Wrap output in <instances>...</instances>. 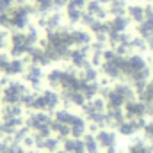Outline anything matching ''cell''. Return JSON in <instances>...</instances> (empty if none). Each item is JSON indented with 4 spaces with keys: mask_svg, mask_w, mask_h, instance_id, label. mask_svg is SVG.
I'll return each instance as SVG.
<instances>
[{
    "mask_svg": "<svg viewBox=\"0 0 153 153\" xmlns=\"http://www.w3.org/2000/svg\"><path fill=\"white\" fill-rule=\"evenodd\" d=\"M62 98L61 93L55 89H43L36 91L34 96V103H32V111H41V112H55L57 107L61 105Z\"/></svg>",
    "mask_w": 153,
    "mask_h": 153,
    "instance_id": "cell-1",
    "label": "cell"
},
{
    "mask_svg": "<svg viewBox=\"0 0 153 153\" xmlns=\"http://www.w3.org/2000/svg\"><path fill=\"white\" fill-rule=\"evenodd\" d=\"M29 85L18 80H7L2 85V103L4 105H22L23 96L29 93Z\"/></svg>",
    "mask_w": 153,
    "mask_h": 153,
    "instance_id": "cell-2",
    "label": "cell"
},
{
    "mask_svg": "<svg viewBox=\"0 0 153 153\" xmlns=\"http://www.w3.org/2000/svg\"><path fill=\"white\" fill-rule=\"evenodd\" d=\"M32 48H34V43L27 38L25 30L11 32V45H9V55L11 57H23Z\"/></svg>",
    "mask_w": 153,
    "mask_h": 153,
    "instance_id": "cell-3",
    "label": "cell"
},
{
    "mask_svg": "<svg viewBox=\"0 0 153 153\" xmlns=\"http://www.w3.org/2000/svg\"><path fill=\"white\" fill-rule=\"evenodd\" d=\"M89 53H91V48H89V46L71 48L70 57H68V62H70L71 68H75V70H84V68L91 66V62H89Z\"/></svg>",
    "mask_w": 153,
    "mask_h": 153,
    "instance_id": "cell-4",
    "label": "cell"
},
{
    "mask_svg": "<svg viewBox=\"0 0 153 153\" xmlns=\"http://www.w3.org/2000/svg\"><path fill=\"white\" fill-rule=\"evenodd\" d=\"M46 78V75L43 73V68L41 66H36V64H29L25 73H23V80L29 87H32L34 91H38L43 84V80Z\"/></svg>",
    "mask_w": 153,
    "mask_h": 153,
    "instance_id": "cell-5",
    "label": "cell"
},
{
    "mask_svg": "<svg viewBox=\"0 0 153 153\" xmlns=\"http://www.w3.org/2000/svg\"><path fill=\"white\" fill-rule=\"evenodd\" d=\"M94 135H96V141H98L100 148L105 150V152L114 150L116 144H117V132L112 130V128H100Z\"/></svg>",
    "mask_w": 153,
    "mask_h": 153,
    "instance_id": "cell-6",
    "label": "cell"
},
{
    "mask_svg": "<svg viewBox=\"0 0 153 153\" xmlns=\"http://www.w3.org/2000/svg\"><path fill=\"white\" fill-rule=\"evenodd\" d=\"M68 41H70V46H89L93 43V34L87 30V29H71L70 30V36H68Z\"/></svg>",
    "mask_w": 153,
    "mask_h": 153,
    "instance_id": "cell-7",
    "label": "cell"
},
{
    "mask_svg": "<svg viewBox=\"0 0 153 153\" xmlns=\"http://www.w3.org/2000/svg\"><path fill=\"white\" fill-rule=\"evenodd\" d=\"M123 111L128 119H139L146 116V103H143L141 100H130L125 103Z\"/></svg>",
    "mask_w": 153,
    "mask_h": 153,
    "instance_id": "cell-8",
    "label": "cell"
},
{
    "mask_svg": "<svg viewBox=\"0 0 153 153\" xmlns=\"http://www.w3.org/2000/svg\"><path fill=\"white\" fill-rule=\"evenodd\" d=\"M64 78H66V70L52 68V70L46 73V84L50 85V89L61 91V87H62V84H64Z\"/></svg>",
    "mask_w": 153,
    "mask_h": 153,
    "instance_id": "cell-9",
    "label": "cell"
},
{
    "mask_svg": "<svg viewBox=\"0 0 153 153\" xmlns=\"http://www.w3.org/2000/svg\"><path fill=\"white\" fill-rule=\"evenodd\" d=\"M87 134V119L84 116L75 114L70 121V137H84Z\"/></svg>",
    "mask_w": 153,
    "mask_h": 153,
    "instance_id": "cell-10",
    "label": "cell"
},
{
    "mask_svg": "<svg viewBox=\"0 0 153 153\" xmlns=\"http://www.w3.org/2000/svg\"><path fill=\"white\" fill-rule=\"evenodd\" d=\"M126 16L130 22H134L135 25L146 20V7L141 4H128L126 5Z\"/></svg>",
    "mask_w": 153,
    "mask_h": 153,
    "instance_id": "cell-11",
    "label": "cell"
},
{
    "mask_svg": "<svg viewBox=\"0 0 153 153\" xmlns=\"http://www.w3.org/2000/svg\"><path fill=\"white\" fill-rule=\"evenodd\" d=\"M85 11H87L91 16H94L96 20H105V18L109 16V9H105V5H102V4L96 2V0H89L87 5H85Z\"/></svg>",
    "mask_w": 153,
    "mask_h": 153,
    "instance_id": "cell-12",
    "label": "cell"
},
{
    "mask_svg": "<svg viewBox=\"0 0 153 153\" xmlns=\"http://www.w3.org/2000/svg\"><path fill=\"white\" fill-rule=\"evenodd\" d=\"M62 150L68 153H85L82 137H66L62 141Z\"/></svg>",
    "mask_w": 153,
    "mask_h": 153,
    "instance_id": "cell-13",
    "label": "cell"
},
{
    "mask_svg": "<svg viewBox=\"0 0 153 153\" xmlns=\"http://www.w3.org/2000/svg\"><path fill=\"white\" fill-rule=\"evenodd\" d=\"M107 23H109V34L111 32H126L130 20H128V16H112V20H109Z\"/></svg>",
    "mask_w": 153,
    "mask_h": 153,
    "instance_id": "cell-14",
    "label": "cell"
},
{
    "mask_svg": "<svg viewBox=\"0 0 153 153\" xmlns=\"http://www.w3.org/2000/svg\"><path fill=\"white\" fill-rule=\"evenodd\" d=\"M126 153H153V146L146 143V139H134L128 144Z\"/></svg>",
    "mask_w": 153,
    "mask_h": 153,
    "instance_id": "cell-15",
    "label": "cell"
},
{
    "mask_svg": "<svg viewBox=\"0 0 153 153\" xmlns=\"http://www.w3.org/2000/svg\"><path fill=\"white\" fill-rule=\"evenodd\" d=\"M82 141H84V148H85V153H100V144H98V141H96V135L94 134H85L84 137H82Z\"/></svg>",
    "mask_w": 153,
    "mask_h": 153,
    "instance_id": "cell-16",
    "label": "cell"
},
{
    "mask_svg": "<svg viewBox=\"0 0 153 153\" xmlns=\"http://www.w3.org/2000/svg\"><path fill=\"white\" fill-rule=\"evenodd\" d=\"M66 9V22H70L71 25H75V23H80V18H82V13H84V9H80V7H75V5H66L64 7Z\"/></svg>",
    "mask_w": 153,
    "mask_h": 153,
    "instance_id": "cell-17",
    "label": "cell"
},
{
    "mask_svg": "<svg viewBox=\"0 0 153 153\" xmlns=\"http://www.w3.org/2000/svg\"><path fill=\"white\" fill-rule=\"evenodd\" d=\"M137 36L144 39H150L153 38V20H144L141 23H137V29H135Z\"/></svg>",
    "mask_w": 153,
    "mask_h": 153,
    "instance_id": "cell-18",
    "label": "cell"
},
{
    "mask_svg": "<svg viewBox=\"0 0 153 153\" xmlns=\"http://www.w3.org/2000/svg\"><path fill=\"white\" fill-rule=\"evenodd\" d=\"M32 5H34L36 14H48V13H52L55 9L53 0H34Z\"/></svg>",
    "mask_w": 153,
    "mask_h": 153,
    "instance_id": "cell-19",
    "label": "cell"
},
{
    "mask_svg": "<svg viewBox=\"0 0 153 153\" xmlns=\"http://www.w3.org/2000/svg\"><path fill=\"white\" fill-rule=\"evenodd\" d=\"M78 76H80V80H84V82H98L100 71H98V68H94V66H87V68L80 70Z\"/></svg>",
    "mask_w": 153,
    "mask_h": 153,
    "instance_id": "cell-20",
    "label": "cell"
},
{
    "mask_svg": "<svg viewBox=\"0 0 153 153\" xmlns=\"http://www.w3.org/2000/svg\"><path fill=\"white\" fill-rule=\"evenodd\" d=\"M109 14L111 16H125L126 14V0H112L109 5Z\"/></svg>",
    "mask_w": 153,
    "mask_h": 153,
    "instance_id": "cell-21",
    "label": "cell"
},
{
    "mask_svg": "<svg viewBox=\"0 0 153 153\" xmlns=\"http://www.w3.org/2000/svg\"><path fill=\"white\" fill-rule=\"evenodd\" d=\"M130 46H132V52H137V53H143V52L148 50V43H146V39L141 38V36H132Z\"/></svg>",
    "mask_w": 153,
    "mask_h": 153,
    "instance_id": "cell-22",
    "label": "cell"
},
{
    "mask_svg": "<svg viewBox=\"0 0 153 153\" xmlns=\"http://www.w3.org/2000/svg\"><path fill=\"white\" fill-rule=\"evenodd\" d=\"M25 34H27V38L36 45V43H39V39H41V29H39L38 25H27L25 27Z\"/></svg>",
    "mask_w": 153,
    "mask_h": 153,
    "instance_id": "cell-23",
    "label": "cell"
},
{
    "mask_svg": "<svg viewBox=\"0 0 153 153\" xmlns=\"http://www.w3.org/2000/svg\"><path fill=\"white\" fill-rule=\"evenodd\" d=\"M9 45H11V30L0 29V53L9 50Z\"/></svg>",
    "mask_w": 153,
    "mask_h": 153,
    "instance_id": "cell-24",
    "label": "cell"
},
{
    "mask_svg": "<svg viewBox=\"0 0 153 153\" xmlns=\"http://www.w3.org/2000/svg\"><path fill=\"white\" fill-rule=\"evenodd\" d=\"M143 134H144V139L146 141H152L153 143V119L152 121H146V125L143 128Z\"/></svg>",
    "mask_w": 153,
    "mask_h": 153,
    "instance_id": "cell-25",
    "label": "cell"
},
{
    "mask_svg": "<svg viewBox=\"0 0 153 153\" xmlns=\"http://www.w3.org/2000/svg\"><path fill=\"white\" fill-rule=\"evenodd\" d=\"M87 2H89V0H70V5H75V7L84 9V7L87 5Z\"/></svg>",
    "mask_w": 153,
    "mask_h": 153,
    "instance_id": "cell-26",
    "label": "cell"
},
{
    "mask_svg": "<svg viewBox=\"0 0 153 153\" xmlns=\"http://www.w3.org/2000/svg\"><path fill=\"white\" fill-rule=\"evenodd\" d=\"M14 2H16V0H0V11L13 7V4H14Z\"/></svg>",
    "mask_w": 153,
    "mask_h": 153,
    "instance_id": "cell-27",
    "label": "cell"
},
{
    "mask_svg": "<svg viewBox=\"0 0 153 153\" xmlns=\"http://www.w3.org/2000/svg\"><path fill=\"white\" fill-rule=\"evenodd\" d=\"M146 7V20H153V2H150Z\"/></svg>",
    "mask_w": 153,
    "mask_h": 153,
    "instance_id": "cell-28",
    "label": "cell"
},
{
    "mask_svg": "<svg viewBox=\"0 0 153 153\" xmlns=\"http://www.w3.org/2000/svg\"><path fill=\"white\" fill-rule=\"evenodd\" d=\"M70 4V0H53V5L55 9H61V7H66Z\"/></svg>",
    "mask_w": 153,
    "mask_h": 153,
    "instance_id": "cell-29",
    "label": "cell"
},
{
    "mask_svg": "<svg viewBox=\"0 0 153 153\" xmlns=\"http://www.w3.org/2000/svg\"><path fill=\"white\" fill-rule=\"evenodd\" d=\"M96 2H100L102 5H111L112 4V0H96Z\"/></svg>",
    "mask_w": 153,
    "mask_h": 153,
    "instance_id": "cell-30",
    "label": "cell"
},
{
    "mask_svg": "<svg viewBox=\"0 0 153 153\" xmlns=\"http://www.w3.org/2000/svg\"><path fill=\"white\" fill-rule=\"evenodd\" d=\"M0 103H2V85H0Z\"/></svg>",
    "mask_w": 153,
    "mask_h": 153,
    "instance_id": "cell-31",
    "label": "cell"
},
{
    "mask_svg": "<svg viewBox=\"0 0 153 153\" xmlns=\"http://www.w3.org/2000/svg\"><path fill=\"white\" fill-rule=\"evenodd\" d=\"M55 153H68V152H64V150H57Z\"/></svg>",
    "mask_w": 153,
    "mask_h": 153,
    "instance_id": "cell-32",
    "label": "cell"
},
{
    "mask_svg": "<svg viewBox=\"0 0 153 153\" xmlns=\"http://www.w3.org/2000/svg\"><path fill=\"white\" fill-rule=\"evenodd\" d=\"M139 2H148V4H150V2H153V0H139Z\"/></svg>",
    "mask_w": 153,
    "mask_h": 153,
    "instance_id": "cell-33",
    "label": "cell"
}]
</instances>
